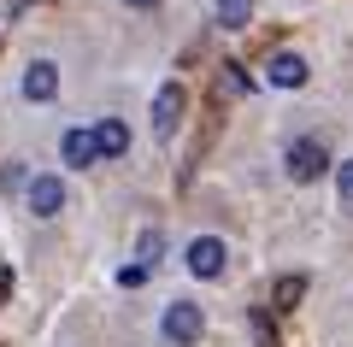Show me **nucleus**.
Masks as SVG:
<instances>
[{"label": "nucleus", "instance_id": "7ed1b4c3", "mask_svg": "<svg viewBox=\"0 0 353 347\" xmlns=\"http://www.w3.org/2000/svg\"><path fill=\"white\" fill-rule=\"evenodd\" d=\"M224 265H230V248H224L218 236H194V241H189V271L201 277V283L224 277Z\"/></svg>", "mask_w": 353, "mask_h": 347}, {"label": "nucleus", "instance_id": "f3484780", "mask_svg": "<svg viewBox=\"0 0 353 347\" xmlns=\"http://www.w3.org/2000/svg\"><path fill=\"white\" fill-rule=\"evenodd\" d=\"M6 295H12V271H0V306H6Z\"/></svg>", "mask_w": 353, "mask_h": 347}, {"label": "nucleus", "instance_id": "4468645a", "mask_svg": "<svg viewBox=\"0 0 353 347\" xmlns=\"http://www.w3.org/2000/svg\"><path fill=\"white\" fill-rule=\"evenodd\" d=\"M336 188H341V206H353V159H341V171H336Z\"/></svg>", "mask_w": 353, "mask_h": 347}, {"label": "nucleus", "instance_id": "423d86ee", "mask_svg": "<svg viewBox=\"0 0 353 347\" xmlns=\"http://www.w3.org/2000/svg\"><path fill=\"white\" fill-rule=\"evenodd\" d=\"M59 153H65L71 171H83V165L101 159V136H94V130H65V136H59Z\"/></svg>", "mask_w": 353, "mask_h": 347}, {"label": "nucleus", "instance_id": "f257e3e1", "mask_svg": "<svg viewBox=\"0 0 353 347\" xmlns=\"http://www.w3.org/2000/svg\"><path fill=\"white\" fill-rule=\"evenodd\" d=\"M159 330H165V341H176V347H194V341L206 335V318H201V306H194V300H176V306H165Z\"/></svg>", "mask_w": 353, "mask_h": 347}, {"label": "nucleus", "instance_id": "ddd939ff", "mask_svg": "<svg viewBox=\"0 0 353 347\" xmlns=\"http://www.w3.org/2000/svg\"><path fill=\"white\" fill-rule=\"evenodd\" d=\"M159 248H165V241H159V230H141V241H136V253H141V259H159Z\"/></svg>", "mask_w": 353, "mask_h": 347}, {"label": "nucleus", "instance_id": "f03ea898", "mask_svg": "<svg viewBox=\"0 0 353 347\" xmlns=\"http://www.w3.org/2000/svg\"><path fill=\"white\" fill-rule=\"evenodd\" d=\"M324 171H330V153H324V141H312V136L289 141V177H294V183H318Z\"/></svg>", "mask_w": 353, "mask_h": 347}, {"label": "nucleus", "instance_id": "6e6552de", "mask_svg": "<svg viewBox=\"0 0 353 347\" xmlns=\"http://www.w3.org/2000/svg\"><path fill=\"white\" fill-rule=\"evenodd\" d=\"M59 95V71H53V59H36L24 71V100H53Z\"/></svg>", "mask_w": 353, "mask_h": 347}, {"label": "nucleus", "instance_id": "20e7f679", "mask_svg": "<svg viewBox=\"0 0 353 347\" xmlns=\"http://www.w3.org/2000/svg\"><path fill=\"white\" fill-rule=\"evenodd\" d=\"M176 124H183V83H165L159 95H153V136L171 141Z\"/></svg>", "mask_w": 353, "mask_h": 347}, {"label": "nucleus", "instance_id": "9b49d317", "mask_svg": "<svg viewBox=\"0 0 353 347\" xmlns=\"http://www.w3.org/2000/svg\"><path fill=\"white\" fill-rule=\"evenodd\" d=\"M301 295H306V277H283V283L271 288V306L289 312V306H301Z\"/></svg>", "mask_w": 353, "mask_h": 347}, {"label": "nucleus", "instance_id": "f8f14e48", "mask_svg": "<svg viewBox=\"0 0 353 347\" xmlns=\"http://www.w3.org/2000/svg\"><path fill=\"white\" fill-rule=\"evenodd\" d=\"M218 95H248V77H241L236 65H224V71H218Z\"/></svg>", "mask_w": 353, "mask_h": 347}, {"label": "nucleus", "instance_id": "dca6fc26", "mask_svg": "<svg viewBox=\"0 0 353 347\" xmlns=\"http://www.w3.org/2000/svg\"><path fill=\"white\" fill-rule=\"evenodd\" d=\"M118 283H124V288H141V283H148V259H141V265H124Z\"/></svg>", "mask_w": 353, "mask_h": 347}, {"label": "nucleus", "instance_id": "0eeeda50", "mask_svg": "<svg viewBox=\"0 0 353 347\" xmlns=\"http://www.w3.org/2000/svg\"><path fill=\"white\" fill-rule=\"evenodd\" d=\"M265 83L301 88V83H306V59H301V53H271V59H265Z\"/></svg>", "mask_w": 353, "mask_h": 347}, {"label": "nucleus", "instance_id": "1a4fd4ad", "mask_svg": "<svg viewBox=\"0 0 353 347\" xmlns=\"http://www.w3.org/2000/svg\"><path fill=\"white\" fill-rule=\"evenodd\" d=\"M94 136H101V159H124V153H130V124H124V118H101Z\"/></svg>", "mask_w": 353, "mask_h": 347}, {"label": "nucleus", "instance_id": "9d476101", "mask_svg": "<svg viewBox=\"0 0 353 347\" xmlns=\"http://www.w3.org/2000/svg\"><path fill=\"white\" fill-rule=\"evenodd\" d=\"M218 24H224V30L253 24V0H218Z\"/></svg>", "mask_w": 353, "mask_h": 347}, {"label": "nucleus", "instance_id": "2eb2a0df", "mask_svg": "<svg viewBox=\"0 0 353 347\" xmlns=\"http://www.w3.org/2000/svg\"><path fill=\"white\" fill-rule=\"evenodd\" d=\"M253 335H259V347H277V330H271L265 312H253Z\"/></svg>", "mask_w": 353, "mask_h": 347}, {"label": "nucleus", "instance_id": "39448f33", "mask_svg": "<svg viewBox=\"0 0 353 347\" xmlns=\"http://www.w3.org/2000/svg\"><path fill=\"white\" fill-rule=\"evenodd\" d=\"M24 200H30L36 218H53V212L65 206V183H59L53 171H36V177H30V188H24Z\"/></svg>", "mask_w": 353, "mask_h": 347}, {"label": "nucleus", "instance_id": "a211bd4d", "mask_svg": "<svg viewBox=\"0 0 353 347\" xmlns=\"http://www.w3.org/2000/svg\"><path fill=\"white\" fill-rule=\"evenodd\" d=\"M124 6H141V12H148V6H159V0H124Z\"/></svg>", "mask_w": 353, "mask_h": 347}]
</instances>
